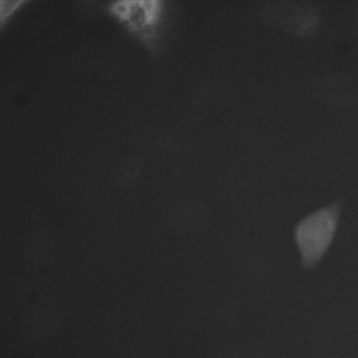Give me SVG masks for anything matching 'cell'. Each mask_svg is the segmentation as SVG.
<instances>
[{
  "label": "cell",
  "mask_w": 358,
  "mask_h": 358,
  "mask_svg": "<svg viewBox=\"0 0 358 358\" xmlns=\"http://www.w3.org/2000/svg\"><path fill=\"white\" fill-rule=\"evenodd\" d=\"M342 210L340 199L321 206L303 217L294 228V241L302 268L313 271L331 248L339 226Z\"/></svg>",
  "instance_id": "6da1fadb"
},
{
  "label": "cell",
  "mask_w": 358,
  "mask_h": 358,
  "mask_svg": "<svg viewBox=\"0 0 358 358\" xmlns=\"http://www.w3.org/2000/svg\"><path fill=\"white\" fill-rule=\"evenodd\" d=\"M24 2L18 0H1L0 1V23L2 24L12 13Z\"/></svg>",
  "instance_id": "277c9868"
},
{
  "label": "cell",
  "mask_w": 358,
  "mask_h": 358,
  "mask_svg": "<svg viewBox=\"0 0 358 358\" xmlns=\"http://www.w3.org/2000/svg\"><path fill=\"white\" fill-rule=\"evenodd\" d=\"M320 16L313 6L294 8L288 17V24L292 31L301 37L312 36L319 27Z\"/></svg>",
  "instance_id": "3957f363"
},
{
  "label": "cell",
  "mask_w": 358,
  "mask_h": 358,
  "mask_svg": "<svg viewBox=\"0 0 358 358\" xmlns=\"http://www.w3.org/2000/svg\"><path fill=\"white\" fill-rule=\"evenodd\" d=\"M163 7L159 0H121L111 3L109 10L144 44L152 46L157 40Z\"/></svg>",
  "instance_id": "7a4b0ae2"
}]
</instances>
